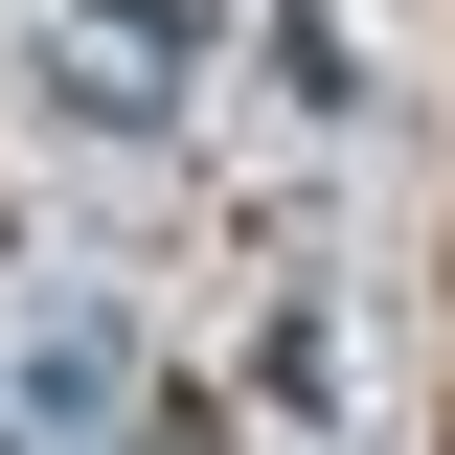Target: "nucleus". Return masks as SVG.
Masks as SVG:
<instances>
[{"label": "nucleus", "mask_w": 455, "mask_h": 455, "mask_svg": "<svg viewBox=\"0 0 455 455\" xmlns=\"http://www.w3.org/2000/svg\"><path fill=\"white\" fill-rule=\"evenodd\" d=\"M68 68H92V92H160L182 23H160V0H92V23H68Z\"/></svg>", "instance_id": "f257e3e1"}]
</instances>
